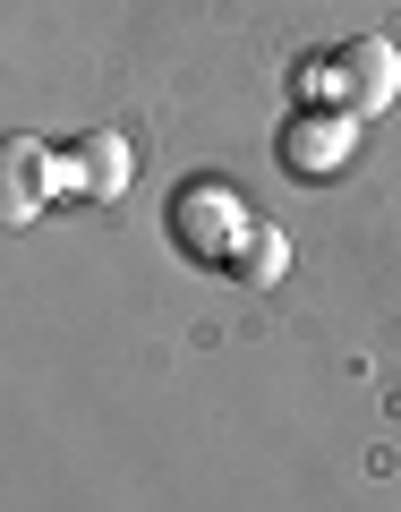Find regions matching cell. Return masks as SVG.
<instances>
[{
  "mask_svg": "<svg viewBox=\"0 0 401 512\" xmlns=\"http://www.w3.org/2000/svg\"><path fill=\"white\" fill-rule=\"evenodd\" d=\"M43 180H52V154H43L35 137H9V197H0V214H9V222H35Z\"/></svg>",
  "mask_w": 401,
  "mask_h": 512,
  "instance_id": "obj_5",
  "label": "cell"
},
{
  "mask_svg": "<svg viewBox=\"0 0 401 512\" xmlns=\"http://www.w3.org/2000/svg\"><path fill=\"white\" fill-rule=\"evenodd\" d=\"M52 180L69 188V197H120V180H128V146L111 137V128H94V137H77V146L52 163Z\"/></svg>",
  "mask_w": 401,
  "mask_h": 512,
  "instance_id": "obj_4",
  "label": "cell"
},
{
  "mask_svg": "<svg viewBox=\"0 0 401 512\" xmlns=\"http://www.w3.org/2000/svg\"><path fill=\"white\" fill-rule=\"evenodd\" d=\"M308 86H325L333 103L350 111V120H367V111H393V94H401V52H393L384 35H359V43H342V52H333V69L308 77Z\"/></svg>",
  "mask_w": 401,
  "mask_h": 512,
  "instance_id": "obj_2",
  "label": "cell"
},
{
  "mask_svg": "<svg viewBox=\"0 0 401 512\" xmlns=\"http://www.w3.org/2000/svg\"><path fill=\"white\" fill-rule=\"evenodd\" d=\"M231 274L248 282V291H265V282L291 274V239H282V222H248V239H239V256H231Z\"/></svg>",
  "mask_w": 401,
  "mask_h": 512,
  "instance_id": "obj_6",
  "label": "cell"
},
{
  "mask_svg": "<svg viewBox=\"0 0 401 512\" xmlns=\"http://www.w3.org/2000/svg\"><path fill=\"white\" fill-rule=\"evenodd\" d=\"M350 146H359V120H350V111H308V120H282V137H274L282 171H299V180H325V171H342Z\"/></svg>",
  "mask_w": 401,
  "mask_h": 512,
  "instance_id": "obj_3",
  "label": "cell"
},
{
  "mask_svg": "<svg viewBox=\"0 0 401 512\" xmlns=\"http://www.w3.org/2000/svg\"><path fill=\"white\" fill-rule=\"evenodd\" d=\"M163 222H171V239H180V256H197V265H231L239 239H248V205H239L231 188H214V180L180 188Z\"/></svg>",
  "mask_w": 401,
  "mask_h": 512,
  "instance_id": "obj_1",
  "label": "cell"
}]
</instances>
